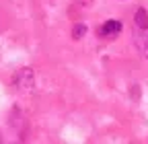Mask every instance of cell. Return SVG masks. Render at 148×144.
<instances>
[{
    "label": "cell",
    "mask_w": 148,
    "mask_h": 144,
    "mask_svg": "<svg viewBox=\"0 0 148 144\" xmlns=\"http://www.w3.org/2000/svg\"><path fill=\"white\" fill-rule=\"evenodd\" d=\"M99 33L103 35V37H115V35L121 33V23L115 21V19H111V21H105L99 29Z\"/></svg>",
    "instance_id": "7a4b0ae2"
},
{
    "label": "cell",
    "mask_w": 148,
    "mask_h": 144,
    "mask_svg": "<svg viewBox=\"0 0 148 144\" xmlns=\"http://www.w3.org/2000/svg\"><path fill=\"white\" fill-rule=\"evenodd\" d=\"M136 37H134V41H136V47L144 53V56H148V29H138L136 27Z\"/></svg>",
    "instance_id": "3957f363"
},
{
    "label": "cell",
    "mask_w": 148,
    "mask_h": 144,
    "mask_svg": "<svg viewBox=\"0 0 148 144\" xmlns=\"http://www.w3.org/2000/svg\"><path fill=\"white\" fill-rule=\"evenodd\" d=\"M14 84L18 86V91H31L33 88V72L31 68H21L14 76Z\"/></svg>",
    "instance_id": "6da1fadb"
},
{
    "label": "cell",
    "mask_w": 148,
    "mask_h": 144,
    "mask_svg": "<svg viewBox=\"0 0 148 144\" xmlns=\"http://www.w3.org/2000/svg\"><path fill=\"white\" fill-rule=\"evenodd\" d=\"M84 33H86V27H84L82 23H78L76 27H74V29H72V35H74V37H76V39H80V37H82V35H84Z\"/></svg>",
    "instance_id": "5b68a950"
},
{
    "label": "cell",
    "mask_w": 148,
    "mask_h": 144,
    "mask_svg": "<svg viewBox=\"0 0 148 144\" xmlns=\"http://www.w3.org/2000/svg\"><path fill=\"white\" fill-rule=\"evenodd\" d=\"M134 25L138 29H148V12L144 8H138L134 14Z\"/></svg>",
    "instance_id": "277c9868"
}]
</instances>
